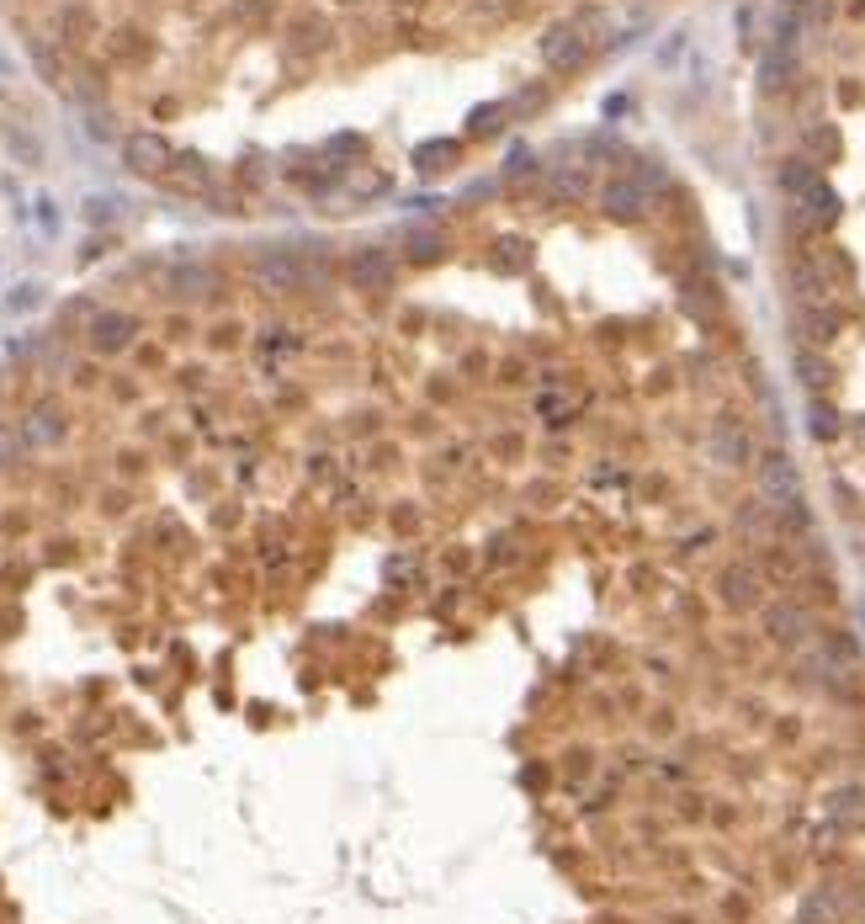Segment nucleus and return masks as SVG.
I'll use <instances>...</instances> for the list:
<instances>
[{"label":"nucleus","instance_id":"9b49d317","mask_svg":"<svg viewBox=\"0 0 865 924\" xmlns=\"http://www.w3.org/2000/svg\"><path fill=\"white\" fill-rule=\"evenodd\" d=\"M796 213H802L807 229H834V223H839V192H834L828 181H813L807 192L796 197Z\"/></svg>","mask_w":865,"mask_h":924},{"label":"nucleus","instance_id":"cd10ccee","mask_svg":"<svg viewBox=\"0 0 865 924\" xmlns=\"http://www.w3.org/2000/svg\"><path fill=\"white\" fill-rule=\"evenodd\" d=\"M574 197H584V171L553 175V202H574Z\"/></svg>","mask_w":865,"mask_h":924},{"label":"nucleus","instance_id":"f8f14e48","mask_svg":"<svg viewBox=\"0 0 865 924\" xmlns=\"http://www.w3.org/2000/svg\"><path fill=\"white\" fill-rule=\"evenodd\" d=\"M792 80H796V49L792 43H770V49L760 53V91L781 97Z\"/></svg>","mask_w":865,"mask_h":924},{"label":"nucleus","instance_id":"6e6552de","mask_svg":"<svg viewBox=\"0 0 865 924\" xmlns=\"http://www.w3.org/2000/svg\"><path fill=\"white\" fill-rule=\"evenodd\" d=\"M122 165L133 175H170L175 171V149L160 133H128L122 139Z\"/></svg>","mask_w":865,"mask_h":924},{"label":"nucleus","instance_id":"c756f323","mask_svg":"<svg viewBox=\"0 0 865 924\" xmlns=\"http://www.w3.org/2000/svg\"><path fill=\"white\" fill-rule=\"evenodd\" d=\"M335 6H361V0H335Z\"/></svg>","mask_w":865,"mask_h":924},{"label":"nucleus","instance_id":"0eeeda50","mask_svg":"<svg viewBox=\"0 0 865 924\" xmlns=\"http://www.w3.org/2000/svg\"><path fill=\"white\" fill-rule=\"evenodd\" d=\"M393 277H399V267H393V255L378 250V244H361V250H351V261H345V282L356 292H388Z\"/></svg>","mask_w":865,"mask_h":924},{"label":"nucleus","instance_id":"6ab92c4d","mask_svg":"<svg viewBox=\"0 0 865 924\" xmlns=\"http://www.w3.org/2000/svg\"><path fill=\"white\" fill-rule=\"evenodd\" d=\"M330 43V27H324V17H298L292 22V53H313Z\"/></svg>","mask_w":865,"mask_h":924},{"label":"nucleus","instance_id":"aec40b11","mask_svg":"<svg viewBox=\"0 0 865 924\" xmlns=\"http://www.w3.org/2000/svg\"><path fill=\"white\" fill-rule=\"evenodd\" d=\"M536 414H542L547 425H569L579 414V399L574 393H542V399H536Z\"/></svg>","mask_w":865,"mask_h":924},{"label":"nucleus","instance_id":"f03ea898","mask_svg":"<svg viewBox=\"0 0 865 924\" xmlns=\"http://www.w3.org/2000/svg\"><path fill=\"white\" fill-rule=\"evenodd\" d=\"M754 484H760V500L775 505V511H786V505L802 500V473H796V462L781 446H770L765 458L754 462Z\"/></svg>","mask_w":865,"mask_h":924},{"label":"nucleus","instance_id":"5701e85b","mask_svg":"<svg viewBox=\"0 0 865 924\" xmlns=\"http://www.w3.org/2000/svg\"><path fill=\"white\" fill-rule=\"evenodd\" d=\"M505 118H510V107H473L467 133H473V139H494V133L505 128Z\"/></svg>","mask_w":865,"mask_h":924},{"label":"nucleus","instance_id":"a211bd4d","mask_svg":"<svg viewBox=\"0 0 865 924\" xmlns=\"http://www.w3.org/2000/svg\"><path fill=\"white\" fill-rule=\"evenodd\" d=\"M796 378H802V389L807 393H823L828 383H834V366L823 362L817 351H796Z\"/></svg>","mask_w":865,"mask_h":924},{"label":"nucleus","instance_id":"c85d7f7f","mask_svg":"<svg viewBox=\"0 0 865 924\" xmlns=\"http://www.w3.org/2000/svg\"><path fill=\"white\" fill-rule=\"evenodd\" d=\"M536 171V154H531V149H515V154H510V181H526V175Z\"/></svg>","mask_w":865,"mask_h":924},{"label":"nucleus","instance_id":"4468645a","mask_svg":"<svg viewBox=\"0 0 865 924\" xmlns=\"http://www.w3.org/2000/svg\"><path fill=\"white\" fill-rule=\"evenodd\" d=\"M457 160H462V144H457V139H425V144L414 149V171H420V175L452 171Z\"/></svg>","mask_w":865,"mask_h":924},{"label":"nucleus","instance_id":"1a4fd4ad","mask_svg":"<svg viewBox=\"0 0 865 924\" xmlns=\"http://www.w3.org/2000/svg\"><path fill=\"white\" fill-rule=\"evenodd\" d=\"M133 335H139V319L122 314V309H101V314L91 319V330H86L91 351H101V356H118V351H128Z\"/></svg>","mask_w":865,"mask_h":924},{"label":"nucleus","instance_id":"7ed1b4c3","mask_svg":"<svg viewBox=\"0 0 865 924\" xmlns=\"http://www.w3.org/2000/svg\"><path fill=\"white\" fill-rule=\"evenodd\" d=\"M706 458L717 462V468H748V462H754V441H748L738 414H717V420H712V431H706Z\"/></svg>","mask_w":865,"mask_h":924},{"label":"nucleus","instance_id":"4be33fe9","mask_svg":"<svg viewBox=\"0 0 865 924\" xmlns=\"http://www.w3.org/2000/svg\"><path fill=\"white\" fill-rule=\"evenodd\" d=\"M22 452H32V446H27L22 420H0V468H11Z\"/></svg>","mask_w":865,"mask_h":924},{"label":"nucleus","instance_id":"bb28decb","mask_svg":"<svg viewBox=\"0 0 865 924\" xmlns=\"http://www.w3.org/2000/svg\"><path fill=\"white\" fill-rule=\"evenodd\" d=\"M409 255H414V261H435V255H441V234H431V229H409Z\"/></svg>","mask_w":865,"mask_h":924},{"label":"nucleus","instance_id":"dca6fc26","mask_svg":"<svg viewBox=\"0 0 865 924\" xmlns=\"http://www.w3.org/2000/svg\"><path fill=\"white\" fill-rule=\"evenodd\" d=\"M828 818L839 828H865V786H839L828 797Z\"/></svg>","mask_w":865,"mask_h":924},{"label":"nucleus","instance_id":"412c9836","mask_svg":"<svg viewBox=\"0 0 865 924\" xmlns=\"http://www.w3.org/2000/svg\"><path fill=\"white\" fill-rule=\"evenodd\" d=\"M531 267V255H526V240H500L494 244V271H505V277H515V271H526Z\"/></svg>","mask_w":865,"mask_h":924},{"label":"nucleus","instance_id":"f3484780","mask_svg":"<svg viewBox=\"0 0 865 924\" xmlns=\"http://www.w3.org/2000/svg\"><path fill=\"white\" fill-rule=\"evenodd\" d=\"M796 324H802V335H807L813 345H828L834 335H839V314H834V303L802 309V314H796Z\"/></svg>","mask_w":865,"mask_h":924},{"label":"nucleus","instance_id":"39448f33","mask_svg":"<svg viewBox=\"0 0 865 924\" xmlns=\"http://www.w3.org/2000/svg\"><path fill=\"white\" fill-rule=\"evenodd\" d=\"M717 601L727 611H754L765 606V574L754 563H727L717 574Z\"/></svg>","mask_w":865,"mask_h":924},{"label":"nucleus","instance_id":"f257e3e1","mask_svg":"<svg viewBox=\"0 0 865 924\" xmlns=\"http://www.w3.org/2000/svg\"><path fill=\"white\" fill-rule=\"evenodd\" d=\"M250 271L265 292H303L319 282V267H309V255L298 244H261L250 255Z\"/></svg>","mask_w":865,"mask_h":924},{"label":"nucleus","instance_id":"393cba45","mask_svg":"<svg viewBox=\"0 0 865 924\" xmlns=\"http://www.w3.org/2000/svg\"><path fill=\"white\" fill-rule=\"evenodd\" d=\"M807 420H813V436H817V441H834V436H839V410H834V404H823V399H813V410H807Z\"/></svg>","mask_w":865,"mask_h":924},{"label":"nucleus","instance_id":"423d86ee","mask_svg":"<svg viewBox=\"0 0 865 924\" xmlns=\"http://www.w3.org/2000/svg\"><path fill=\"white\" fill-rule=\"evenodd\" d=\"M601 208H605V219L637 223V219H648L653 192L637 181V175H616V181H605V187H601Z\"/></svg>","mask_w":865,"mask_h":924},{"label":"nucleus","instance_id":"20e7f679","mask_svg":"<svg viewBox=\"0 0 865 924\" xmlns=\"http://www.w3.org/2000/svg\"><path fill=\"white\" fill-rule=\"evenodd\" d=\"M584 59H590V38L579 22H557L542 32V64L553 74H574Z\"/></svg>","mask_w":865,"mask_h":924},{"label":"nucleus","instance_id":"a878e982","mask_svg":"<svg viewBox=\"0 0 865 924\" xmlns=\"http://www.w3.org/2000/svg\"><path fill=\"white\" fill-rule=\"evenodd\" d=\"M834 154H839V133H834V128H813V139H807V160H813V165H828Z\"/></svg>","mask_w":865,"mask_h":924},{"label":"nucleus","instance_id":"9d476101","mask_svg":"<svg viewBox=\"0 0 865 924\" xmlns=\"http://www.w3.org/2000/svg\"><path fill=\"white\" fill-rule=\"evenodd\" d=\"M765 637L775 649H802L813 637V616L792 601H775V606H765Z\"/></svg>","mask_w":865,"mask_h":924},{"label":"nucleus","instance_id":"b1692460","mask_svg":"<svg viewBox=\"0 0 865 924\" xmlns=\"http://www.w3.org/2000/svg\"><path fill=\"white\" fill-rule=\"evenodd\" d=\"M813 181H817L813 160H786V165H781V187H786L792 197H802L807 187H813Z\"/></svg>","mask_w":865,"mask_h":924},{"label":"nucleus","instance_id":"ddd939ff","mask_svg":"<svg viewBox=\"0 0 865 924\" xmlns=\"http://www.w3.org/2000/svg\"><path fill=\"white\" fill-rule=\"evenodd\" d=\"M22 431H27V446L38 452V446H59L70 425H64V410H59V404H38V410L22 420Z\"/></svg>","mask_w":865,"mask_h":924},{"label":"nucleus","instance_id":"2eb2a0df","mask_svg":"<svg viewBox=\"0 0 865 924\" xmlns=\"http://www.w3.org/2000/svg\"><path fill=\"white\" fill-rule=\"evenodd\" d=\"M844 920V898L834 887H813L802 908H796V924H839Z\"/></svg>","mask_w":865,"mask_h":924}]
</instances>
